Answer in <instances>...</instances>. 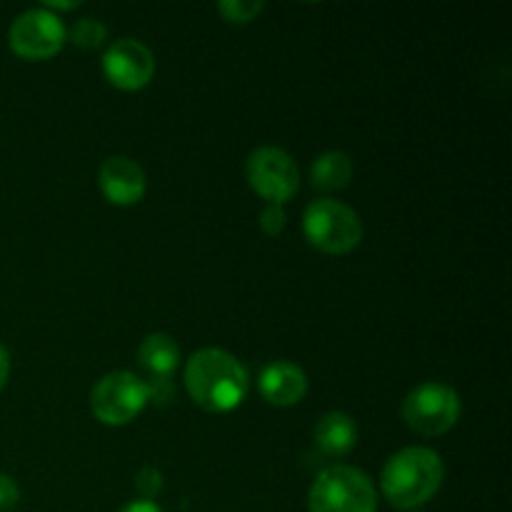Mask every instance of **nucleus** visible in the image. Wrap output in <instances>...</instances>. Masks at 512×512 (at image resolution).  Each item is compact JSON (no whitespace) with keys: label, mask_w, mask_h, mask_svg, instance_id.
<instances>
[{"label":"nucleus","mask_w":512,"mask_h":512,"mask_svg":"<svg viewBox=\"0 0 512 512\" xmlns=\"http://www.w3.org/2000/svg\"><path fill=\"white\" fill-rule=\"evenodd\" d=\"M8 378H10V355H8V350L0 345V390L5 388Z\"/></svg>","instance_id":"412c9836"},{"label":"nucleus","mask_w":512,"mask_h":512,"mask_svg":"<svg viewBox=\"0 0 512 512\" xmlns=\"http://www.w3.org/2000/svg\"><path fill=\"white\" fill-rule=\"evenodd\" d=\"M460 413H463V403H460L458 390L438 380L420 383L403 400L405 425L423 438H438L453 430Z\"/></svg>","instance_id":"423d86ee"},{"label":"nucleus","mask_w":512,"mask_h":512,"mask_svg":"<svg viewBox=\"0 0 512 512\" xmlns=\"http://www.w3.org/2000/svg\"><path fill=\"white\" fill-rule=\"evenodd\" d=\"M118 512H163V510H160V505L153 503V500L140 498V500H133V503L123 505Z\"/></svg>","instance_id":"aec40b11"},{"label":"nucleus","mask_w":512,"mask_h":512,"mask_svg":"<svg viewBox=\"0 0 512 512\" xmlns=\"http://www.w3.org/2000/svg\"><path fill=\"white\" fill-rule=\"evenodd\" d=\"M303 233L320 253L348 255L363 240V220L350 205L333 198H320L305 208Z\"/></svg>","instance_id":"7ed1b4c3"},{"label":"nucleus","mask_w":512,"mask_h":512,"mask_svg":"<svg viewBox=\"0 0 512 512\" xmlns=\"http://www.w3.org/2000/svg\"><path fill=\"white\" fill-rule=\"evenodd\" d=\"M310 512H375L378 493L363 470L333 465L315 478L308 493Z\"/></svg>","instance_id":"20e7f679"},{"label":"nucleus","mask_w":512,"mask_h":512,"mask_svg":"<svg viewBox=\"0 0 512 512\" xmlns=\"http://www.w3.org/2000/svg\"><path fill=\"white\" fill-rule=\"evenodd\" d=\"M265 10L263 0H220L218 13L230 25H248Z\"/></svg>","instance_id":"dca6fc26"},{"label":"nucleus","mask_w":512,"mask_h":512,"mask_svg":"<svg viewBox=\"0 0 512 512\" xmlns=\"http://www.w3.org/2000/svg\"><path fill=\"white\" fill-rule=\"evenodd\" d=\"M150 403V383L130 370H113L103 375L90 390V410L95 418L110 428L133 423Z\"/></svg>","instance_id":"39448f33"},{"label":"nucleus","mask_w":512,"mask_h":512,"mask_svg":"<svg viewBox=\"0 0 512 512\" xmlns=\"http://www.w3.org/2000/svg\"><path fill=\"white\" fill-rule=\"evenodd\" d=\"M445 465L433 448H403L385 463L380 488L385 500L398 510H415L430 503L443 488Z\"/></svg>","instance_id":"f03ea898"},{"label":"nucleus","mask_w":512,"mask_h":512,"mask_svg":"<svg viewBox=\"0 0 512 512\" xmlns=\"http://www.w3.org/2000/svg\"><path fill=\"white\" fill-rule=\"evenodd\" d=\"M98 185L105 200L120 205V208L138 205L145 198V190H148L143 168L133 158H128V155H110L108 160H103L98 173Z\"/></svg>","instance_id":"9d476101"},{"label":"nucleus","mask_w":512,"mask_h":512,"mask_svg":"<svg viewBox=\"0 0 512 512\" xmlns=\"http://www.w3.org/2000/svg\"><path fill=\"white\" fill-rule=\"evenodd\" d=\"M353 180V160L343 150H328V153L318 155L310 168V183L318 190H343L348 188Z\"/></svg>","instance_id":"4468645a"},{"label":"nucleus","mask_w":512,"mask_h":512,"mask_svg":"<svg viewBox=\"0 0 512 512\" xmlns=\"http://www.w3.org/2000/svg\"><path fill=\"white\" fill-rule=\"evenodd\" d=\"M138 363L155 380H168L180 365V348L170 335L150 333L138 348Z\"/></svg>","instance_id":"ddd939ff"},{"label":"nucleus","mask_w":512,"mask_h":512,"mask_svg":"<svg viewBox=\"0 0 512 512\" xmlns=\"http://www.w3.org/2000/svg\"><path fill=\"white\" fill-rule=\"evenodd\" d=\"M258 390L265 403L275 408H293L308 393V375L290 360H275L260 373Z\"/></svg>","instance_id":"9b49d317"},{"label":"nucleus","mask_w":512,"mask_h":512,"mask_svg":"<svg viewBox=\"0 0 512 512\" xmlns=\"http://www.w3.org/2000/svg\"><path fill=\"white\" fill-rule=\"evenodd\" d=\"M18 500H20L18 483H15L10 475L0 473V512L13 510L15 505H18Z\"/></svg>","instance_id":"6ab92c4d"},{"label":"nucleus","mask_w":512,"mask_h":512,"mask_svg":"<svg viewBox=\"0 0 512 512\" xmlns=\"http://www.w3.org/2000/svg\"><path fill=\"white\" fill-rule=\"evenodd\" d=\"M248 185L268 205H285L300 190V170L283 148L263 145L245 163Z\"/></svg>","instance_id":"0eeeda50"},{"label":"nucleus","mask_w":512,"mask_h":512,"mask_svg":"<svg viewBox=\"0 0 512 512\" xmlns=\"http://www.w3.org/2000/svg\"><path fill=\"white\" fill-rule=\"evenodd\" d=\"M185 388L208 413H233L250 390L248 368L223 348H203L185 365Z\"/></svg>","instance_id":"f257e3e1"},{"label":"nucleus","mask_w":512,"mask_h":512,"mask_svg":"<svg viewBox=\"0 0 512 512\" xmlns=\"http://www.w3.org/2000/svg\"><path fill=\"white\" fill-rule=\"evenodd\" d=\"M288 225V215H285V205H265V210L260 213V228L265 235H280Z\"/></svg>","instance_id":"a211bd4d"},{"label":"nucleus","mask_w":512,"mask_h":512,"mask_svg":"<svg viewBox=\"0 0 512 512\" xmlns=\"http://www.w3.org/2000/svg\"><path fill=\"white\" fill-rule=\"evenodd\" d=\"M68 40L63 20L45 8H30L10 23L8 45L23 60H48L63 50Z\"/></svg>","instance_id":"6e6552de"},{"label":"nucleus","mask_w":512,"mask_h":512,"mask_svg":"<svg viewBox=\"0 0 512 512\" xmlns=\"http://www.w3.org/2000/svg\"><path fill=\"white\" fill-rule=\"evenodd\" d=\"M315 445L328 458H345L358 445V425L348 413H325L315 425Z\"/></svg>","instance_id":"f8f14e48"},{"label":"nucleus","mask_w":512,"mask_h":512,"mask_svg":"<svg viewBox=\"0 0 512 512\" xmlns=\"http://www.w3.org/2000/svg\"><path fill=\"white\" fill-rule=\"evenodd\" d=\"M135 488L143 495V500H153L155 503V498L163 490V473L158 468H153V465H145L138 473V478H135Z\"/></svg>","instance_id":"f3484780"},{"label":"nucleus","mask_w":512,"mask_h":512,"mask_svg":"<svg viewBox=\"0 0 512 512\" xmlns=\"http://www.w3.org/2000/svg\"><path fill=\"white\" fill-rule=\"evenodd\" d=\"M103 73L118 90H143L155 75V55L143 40L118 38L103 55Z\"/></svg>","instance_id":"1a4fd4ad"},{"label":"nucleus","mask_w":512,"mask_h":512,"mask_svg":"<svg viewBox=\"0 0 512 512\" xmlns=\"http://www.w3.org/2000/svg\"><path fill=\"white\" fill-rule=\"evenodd\" d=\"M68 35L78 48L95 50L108 40V25L98 18H80Z\"/></svg>","instance_id":"2eb2a0df"}]
</instances>
